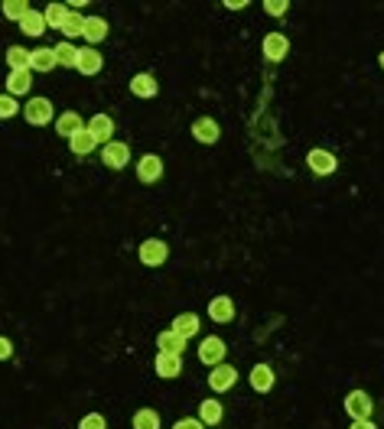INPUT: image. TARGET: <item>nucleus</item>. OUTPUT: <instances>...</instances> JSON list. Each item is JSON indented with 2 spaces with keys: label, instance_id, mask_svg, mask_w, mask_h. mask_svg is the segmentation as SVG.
Instances as JSON below:
<instances>
[{
  "label": "nucleus",
  "instance_id": "f257e3e1",
  "mask_svg": "<svg viewBox=\"0 0 384 429\" xmlns=\"http://www.w3.org/2000/svg\"><path fill=\"white\" fill-rule=\"evenodd\" d=\"M140 264L144 267H160V264H166V257H170V247H166V241H160V237H150V241H144L140 244Z\"/></svg>",
  "mask_w": 384,
  "mask_h": 429
},
{
  "label": "nucleus",
  "instance_id": "f03ea898",
  "mask_svg": "<svg viewBox=\"0 0 384 429\" xmlns=\"http://www.w3.org/2000/svg\"><path fill=\"white\" fill-rule=\"evenodd\" d=\"M346 413L352 419H372L374 413V400L365 391H352L346 397Z\"/></svg>",
  "mask_w": 384,
  "mask_h": 429
},
{
  "label": "nucleus",
  "instance_id": "7ed1b4c3",
  "mask_svg": "<svg viewBox=\"0 0 384 429\" xmlns=\"http://www.w3.org/2000/svg\"><path fill=\"white\" fill-rule=\"evenodd\" d=\"M235 380H238V371L231 368V364H215L212 374H209V387L215 393H225V391L235 387Z\"/></svg>",
  "mask_w": 384,
  "mask_h": 429
},
{
  "label": "nucleus",
  "instance_id": "20e7f679",
  "mask_svg": "<svg viewBox=\"0 0 384 429\" xmlns=\"http://www.w3.org/2000/svg\"><path fill=\"white\" fill-rule=\"evenodd\" d=\"M26 121L33 124V127H43V124H49L56 114H52V101L49 98H33L26 104Z\"/></svg>",
  "mask_w": 384,
  "mask_h": 429
},
{
  "label": "nucleus",
  "instance_id": "39448f33",
  "mask_svg": "<svg viewBox=\"0 0 384 429\" xmlns=\"http://www.w3.org/2000/svg\"><path fill=\"white\" fill-rule=\"evenodd\" d=\"M101 160H104V166H108V170H124L127 160H131V147H127V143H117V140H111V143L104 147V153H101Z\"/></svg>",
  "mask_w": 384,
  "mask_h": 429
},
{
  "label": "nucleus",
  "instance_id": "423d86ee",
  "mask_svg": "<svg viewBox=\"0 0 384 429\" xmlns=\"http://www.w3.org/2000/svg\"><path fill=\"white\" fill-rule=\"evenodd\" d=\"M160 176H163V160L157 153L140 156V163H137V179H140V183H157Z\"/></svg>",
  "mask_w": 384,
  "mask_h": 429
},
{
  "label": "nucleus",
  "instance_id": "0eeeda50",
  "mask_svg": "<svg viewBox=\"0 0 384 429\" xmlns=\"http://www.w3.org/2000/svg\"><path fill=\"white\" fill-rule=\"evenodd\" d=\"M88 134L95 137L98 143H104V147H108V143L114 140V121L108 117V114H95V117L88 121Z\"/></svg>",
  "mask_w": 384,
  "mask_h": 429
},
{
  "label": "nucleus",
  "instance_id": "6e6552de",
  "mask_svg": "<svg viewBox=\"0 0 384 429\" xmlns=\"http://www.w3.org/2000/svg\"><path fill=\"white\" fill-rule=\"evenodd\" d=\"M199 358H202V364H222L225 358V342L218 338V335H212V338H205V342L199 345Z\"/></svg>",
  "mask_w": 384,
  "mask_h": 429
},
{
  "label": "nucleus",
  "instance_id": "1a4fd4ad",
  "mask_svg": "<svg viewBox=\"0 0 384 429\" xmlns=\"http://www.w3.org/2000/svg\"><path fill=\"white\" fill-rule=\"evenodd\" d=\"M290 52V39L284 36V33H267L264 36V56L271 62H280Z\"/></svg>",
  "mask_w": 384,
  "mask_h": 429
},
{
  "label": "nucleus",
  "instance_id": "9d476101",
  "mask_svg": "<svg viewBox=\"0 0 384 429\" xmlns=\"http://www.w3.org/2000/svg\"><path fill=\"white\" fill-rule=\"evenodd\" d=\"M153 368H157V374H160V378L173 380V378H179V371H183V358L160 351V355H157V361H153Z\"/></svg>",
  "mask_w": 384,
  "mask_h": 429
},
{
  "label": "nucleus",
  "instance_id": "9b49d317",
  "mask_svg": "<svg viewBox=\"0 0 384 429\" xmlns=\"http://www.w3.org/2000/svg\"><path fill=\"white\" fill-rule=\"evenodd\" d=\"M192 137L199 143H218V121L215 117H199L192 124Z\"/></svg>",
  "mask_w": 384,
  "mask_h": 429
},
{
  "label": "nucleus",
  "instance_id": "f8f14e48",
  "mask_svg": "<svg viewBox=\"0 0 384 429\" xmlns=\"http://www.w3.org/2000/svg\"><path fill=\"white\" fill-rule=\"evenodd\" d=\"M306 163H310V170L316 172V176H329V172H335V156L329 153V150H310Z\"/></svg>",
  "mask_w": 384,
  "mask_h": 429
},
{
  "label": "nucleus",
  "instance_id": "ddd939ff",
  "mask_svg": "<svg viewBox=\"0 0 384 429\" xmlns=\"http://www.w3.org/2000/svg\"><path fill=\"white\" fill-rule=\"evenodd\" d=\"M75 69L82 75H98L101 72V52L85 46V49H78V62H75Z\"/></svg>",
  "mask_w": 384,
  "mask_h": 429
},
{
  "label": "nucleus",
  "instance_id": "4468645a",
  "mask_svg": "<svg viewBox=\"0 0 384 429\" xmlns=\"http://www.w3.org/2000/svg\"><path fill=\"white\" fill-rule=\"evenodd\" d=\"M82 127H85V121H82L75 111H65L63 117H56V134H59V137H69V140H72Z\"/></svg>",
  "mask_w": 384,
  "mask_h": 429
},
{
  "label": "nucleus",
  "instance_id": "2eb2a0df",
  "mask_svg": "<svg viewBox=\"0 0 384 429\" xmlns=\"http://www.w3.org/2000/svg\"><path fill=\"white\" fill-rule=\"evenodd\" d=\"M157 345H160V351H166V355H183V351H186V338L176 335L173 329L160 332V335H157Z\"/></svg>",
  "mask_w": 384,
  "mask_h": 429
},
{
  "label": "nucleus",
  "instance_id": "dca6fc26",
  "mask_svg": "<svg viewBox=\"0 0 384 429\" xmlns=\"http://www.w3.org/2000/svg\"><path fill=\"white\" fill-rule=\"evenodd\" d=\"M209 316L215 322H231L235 319V303H231L228 296H215L209 303Z\"/></svg>",
  "mask_w": 384,
  "mask_h": 429
},
{
  "label": "nucleus",
  "instance_id": "f3484780",
  "mask_svg": "<svg viewBox=\"0 0 384 429\" xmlns=\"http://www.w3.org/2000/svg\"><path fill=\"white\" fill-rule=\"evenodd\" d=\"M33 88V75L30 72H10L7 75V95L10 98H20V95H26Z\"/></svg>",
  "mask_w": 384,
  "mask_h": 429
},
{
  "label": "nucleus",
  "instance_id": "a211bd4d",
  "mask_svg": "<svg viewBox=\"0 0 384 429\" xmlns=\"http://www.w3.org/2000/svg\"><path fill=\"white\" fill-rule=\"evenodd\" d=\"M225 417V410L218 400H202L199 404V419H202V426H218Z\"/></svg>",
  "mask_w": 384,
  "mask_h": 429
},
{
  "label": "nucleus",
  "instance_id": "6ab92c4d",
  "mask_svg": "<svg viewBox=\"0 0 384 429\" xmlns=\"http://www.w3.org/2000/svg\"><path fill=\"white\" fill-rule=\"evenodd\" d=\"M59 62H56V52L52 49H33L30 52V72L36 69V72H52Z\"/></svg>",
  "mask_w": 384,
  "mask_h": 429
},
{
  "label": "nucleus",
  "instance_id": "aec40b11",
  "mask_svg": "<svg viewBox=\"0 0 384 429\" xmlns=\"http://www.w3.org/2000/svg\"><path fill=\"white\" fill-rule=\"evenodd\" d=\"M69 13H72V7H65V3H49V7L43 10V16H46V26H52V30H59V33H63Z\"/></svg>",
  "mask_w": 384,
  "mask_h": 429
},
{
  "label": "nucleus",
  "instance_id": "412c9836",
  "mask_svg": "<svg viewBox=\"0 0 384 429\" xmlns=\"http://www.w3.org/2000/svg\"><path fill=\"white\" fill-rule=\"evenodd\" d=\"M82 36L88 43H101V39H108V20L104 16H85V33Z\"/></svg>",
  "mask_w": 384,
  "mask_h": 429
},
{
  "label": "nucleus",
  "instance_id": "4be33fe9",
  "mask_svg": "<svg viewBox=\"0 0 384 429\" xmlns=\"http://www.w3.org/2000/svg\"><path fill=\"white\" fill-rule=\"evenodd\" d=\"M43 30H46V16H43V13H36V10H30L23 16V20H20V33H23V36H43Z\"/></svg>",
  "mask_w": 384,
  "mask_h": 429
},
{
  "label": "nucleus",
  "instance_id": "5701e85b",
  "mask_svg": "<svg viewBox=\"0 0 384 429\" xmlns=\"http://www.w3.org/2000/svg\"><path fill=\"white\" fill-rule=\"evenodd\" d=\"M251 387L258 393H267L273 387V371H271V364H258V368L251 371Z\"/></svg>",
  "mask_w": 384,
  "mask_h": 429
},
{
  "label": "nucleus",
  "instance_id": "b1692460",
  "mask_svg": "<svg viewBox=\"0 0 384 429\" xmlns=\"http://www.w3.org/2000/svg\"><path fill=\"white\" fill-rule=\"evenodd\" d=\"M7 65H10V72H30V49L10 46L7 49Z\"/></svg>",
  "mask_w": 384,
  "mask_h": 429
},
{
  "label": "nucleus",
  "instance_id": "393cba45",
  "mask_svg": "<svg viewBox=\"0 0 384 429\" xmlns=\"http://www.w3.org/2000/svg\"><path fill=\"white\" fill-rule=\"evenodd\" d=\"M131 91H134L137 98H153V95H157L153 75H134V78H131Z\"/></svg>",
  "mask_w": 384,
  "mask_h": 429
},
{
  "label": "nucleus",
  "instance_id": "a878e982",
  "mask_svg": "<svg viewBox=\"0 0 384 429\" xmlns=\"http://www.w3.org/2000/svg\"><path fill=\"white\" fill-rule=\"evenodd\" d=\"M173 332H176V335H183V338L196 335V332H199V316H196V312H183V316H176V319H173Z\"/></svg>",
  "mask_w": 384,
  "mask_h": 429
},
{
  "label": "nucleus",
  "instance_id": "bb28decb",
  "mask_svg": "<svg viewBox=\"0 0 384 429\" xmlns=\"http://www.w3.org/2000/svg\"><path fill=\"white\" fill-rule=\"evenodd\" d=\"M95 143H98V140L88 134V127H82V130L72 137V143H69V147H72L75 156H85V153H91V150H95Z\"/></svg>",
  "mask_w": 384,
  "mask_h": 429
},
{
  "label": "nucleus",
  "instance_id": "cd10ccee",
  "mask_svg": "<svg viewBox=\"0 0 384 429\" xmlns=\"http://www.w3.org/2000/svg\"><path fill=\"white\" fill-rule=\"evenodd\" d=\"M30 10H33V7H30L26 0H3V16H7V20H16V23H20Z\"/></svg>",
  "mask_w": 384,
  "mask_h": 429
},
{
  "label": "nucleus",
  "instance_id": "c85d7f7f",
  "mask_svg": "<svg viewBox=\"0 0 384 429\" xmlns=\"http://www.w3.org/2000/svg\"><path fill=\"white\" fill-rule=\"evenodd\" d=\"M56 62H59V65H69V69H75V62H78V49H75L72 43H59V46H56Z\"/></svg>",
  "mask_w": 384,
  "mask_h": 429
},
{
  "label": "nucleus",
  "instance_id": "c756f323",
  "mask_svg": "<svg viewBox=\"0 0 384 429\" xmlns=\"http://www.w3.org/2000/svg\"><path fill=\"white\" fill-rule=\"evenodd\" d=\"M134 429H160V417L153 410H137L134 413Z\"/></svg>",
  "mask_w": 384,
  "mask_h": 429
},
{
  "label": "nucleus",
  "instance_id": "7c9ffc66",
  "mask_svg": "<svg viewBox=\"0 0 384 429\" xmlns=\"http://www.w3.org/2000/svg\"><path fill=\"white\" fill-rule=\"evenodd\" d=\"M85 33V16L82 13H69V20L63 26V36H82Z\"/></svg>",
  "mask_w": 384,
  "mask_h": 429
},
{
  "label": "nucleus",
  "instance_id": "2f4dec72",
  "mask_svg": "<svg viewBox=\"0 0 384 429\" xmlns=\"http://www.w3.org/2000/svg\"><path fill=\"white\" fill-rule=\"evenodd\" d=\"M13 114H16V98L0 95V121H7V117H13Z\"/></svg>",
  "mask_w": 384,
  "mask_h": 429
},
{
  "label": "nucleus",
  "instance_id": "473e14b6",
  "mask_svg": "<svg viewBox=\"0 0 384 429\" xmlns=\"http://www.w3.org/2000/svg\"><path fill=\"white\" fill-rule=\"evenodd\" d=\"M78 429H104V417H101V413H88V417L78 423Z\"/></svg>",
  "mask_w": 384,
  "mask_h": 429
},
{
  "label": "nucleus",
  "instance_id": "72a5a7b5",
  "mask_svg": "<svg viewBox=\"0 0 384 429\" xmlns=\"http://www.w3.org/2000/svg\"><path fill=\"white\" fill-rule=\"evenodd\" d=\"M286 7H290L286 0H267V3H264V10L271 13V16H284V13H286Z\"/></svg>",
  "mask_w": 384,
  "mask_h": 429
},
{
  "label": "nucleus",
  "instance_id": "f704fd0d",
  "mask_svg": "<svg viewBox=\"0 0 384 429\" xmlns=\"http://www.w3.org/2000/svg\"><path fill=\"white\" fill-rule=\"evenodd\" d=\"M173 429H205V426H202V419L186 417V419H176V423H173Z\"/></svg>",
  "mask_w": 384,
  "mask_h": 429
},
{
  "label": "nucleus",
  "instance_id": "c9c22d12",
  "mask_svg": "<svg viewBox=\"0 0 384 429\" xmlns=\"http://www.w3.org/2000/svg\"><path fill=\"white\" fill-rule=\"evenodd\" d=\"M10 355H13V345H10V338H3V335H0V361H7Z\"/></svg>",
  "mask_w": 384,
  "mask_h": 429
},
{
  "label": "nucleus",
  "instance_id": "e433bc0d",
  "mask_svg": "<svg viewBox=\"0 0 384 429\" xmlns=\"http://www.w3.org/2000/svg\"><path fill=\"white\" fill-rule=\"evenodd\" d=\"M348 429H374V423L372 419H352V426Z\"/></svg>",
  "mask_w": 384,
  "mask_h": 429
},
{
  "label": "nucleus",
  "instance_id": "4c0bfd02",
  "mask_svg": "<svg viewBox=\"0 0 384 429\" xmlns=\"http://www.w3.org/2000/svg\"><path fill=\"white\" fill-rule=\"evenodd\" d=\"M228 7H231V10H245V7H248V0H228Z\"/></svg>",
  "mask_w": 384,
  "mask_h": 429
},
{
  "label": "nucleus",
  "instance_id": "58836bf2",
  "mask_svg": "<svg viewBox=\"0 0 384 429\" xmlns=\"http://www.w3.org/2000/svg\"><path fill=\"white\" fill-rule=\"evenodd\" d=\"M378 62H381V69H384V52H381V56H378Z\"/></svg>",
  "mask_w": 384,
  "mask_h": 429
}]
</instances>
